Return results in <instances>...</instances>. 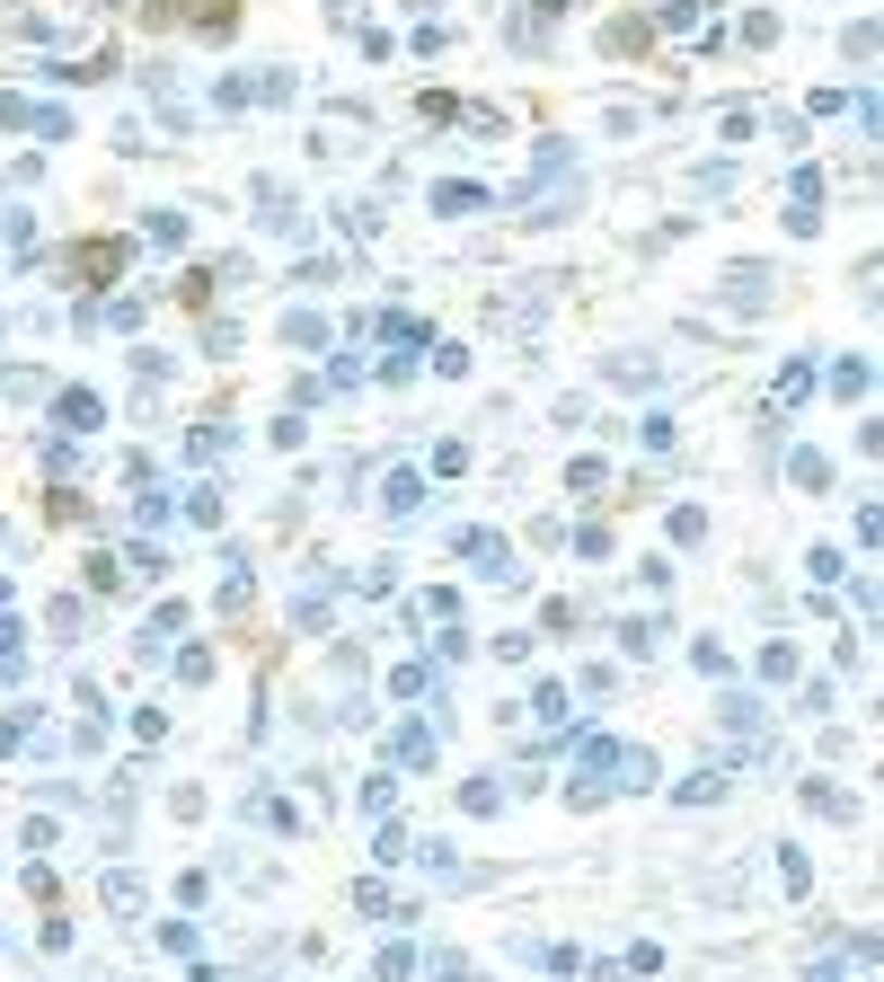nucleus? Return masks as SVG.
I'll list each match as a JSON object with an SVG mask.
<instances>
[{"label": "nucleus", "instance_id": "24", "mask_svg": "<svg viewBox=\"0 0 884 982\" xmlns=\"http://www.w3.org/2000/svg\"><path fill=\"white\" fill-rule=\"evenodd\" d=\"M601 45H610V53H637V45H646V18H620V27L601 36Z\"/></svg>", "mask_w": 884, "mask_h": 982}, {"label": "nucleus", "instance_id": "21", "mask_svg": "<svg viewBox=\"0 0 884 982\" xmlns=\"http://www.w3.org/2000/svg\"><path fill=\"white\" fill-rule=\"evenodd\" d=\"M655 27H672V36H690V27H699V10H690V0H663V10H655Z\"/></svg>", "mask_w": 884, "mask_h": 982}, {"label": "nucleus", "instance_id": "17", "mask_svg": "<svg viewBox=\"0 0 884 982\" xmlns=\"http://www.w3.org/2000/svg\"><path fill=\"white\" fill-rule=\"evenodd\" d=\"M186 451H195V461H222V451H231V425H195Z\"/></svg>", "mask_w": 884, "mask_h": 982}, {"label": "nucleus", "instance_id": "19", "mask_svg": "<svg viewBox=\"0 0 884 982\" xmlns=\"http://www.w3.org/2000/svg\"><path fill=\"white\" fill-rule=\"evenodd\" d=\"M761 673H770V682H787V673H796V646H787V637H770V646H761Z\"/></svg>", "mask_w": 884, "mask_h": 982}, {"label": "nucleus", "instance_id": "4", "mask_svg": "<svg viewBox=\"0 0 884 982\" xmlns=\"http://www.w3.org/2000/svg\"><path fill=\"white\" fill-rule=\"evenodd\" d=\"M717 301H725V310H734V319H752V310H761V301H770V266H734V275H725V293H717Z\"/></svg>", "mask_w": 884, "mask_h": 982}, {"label": "nucleus", "instance_id": "23", "mask_svg": "<svg viewBox=\"0 0 884 982\" xmlns=\"http://www.w3.org/2000/svg\"><path fill=\"white\" fill-rule=\"evenodd\" d=\"M717 797H725V779H717V770H699L690 788H682V806H717Z\"/></svg>", "mask_w": 884, "mask_h": 982}, {"label": "nucleus", "instance_id": "28", "mask_svg": "<svg viewBox=\"0 0 884 982\" xmlns=\"http://www.w3.org/2000/svg\"><path fill=\"white\" fill-rule=\"evenodd\" d=\"M549 10H575V0H549Z\"/></svg>", "mask_w": 884, "mask_h": 982}, {"label": "nucleus", "instance_id": "18", "mask_svg": "<svg viewBox=\"0 0 884 982\" xmlns=\"http://www.w3.org/2000/svg\"><path fill=\"white\" fill-rule=\"evenodd\" d=\"M460 806H469V815H496V806H505V788H496V779H469V788H460Z\"/></svg>", "mask_w": 884, "mask_h": 982}, {"label": "nucleus", "instance_id": "6", "mask_svg": "<svg viewBox=\"0 0 884 982\" xmlns=\"http://www.w3.org/2000/svg\"><path fill=\"white\" fill-rule=\"evenodd\" d=\"M115 266H124V248H115V239H89V248L72 257V275H80V284H107Z\"/></svg>", "mask_w": 884, "mask_h": 982}, {"label": "nucleus", "instance_id": "2", "mask_svg": "<svg viewBox=\"0 0 884 982\" xmlns=\"http://www.w3.org/2000/svg\"><path fill=\"white\" fill-rule=\"evenodd\" d=\"M460 558L478 567V575H496V584H522V567H513V540H505V532H460Z\"/></svg>", "mask_w": 884, "mask_h": 982}, {"label": "nucleus", "instance_id": "20", "mask_svg": "<svg viewBox=\"0 0 884 982\" xmlns=\"http://www.w3.org/2000/svg\"><path fill=\"white\" fill-rule=\"evenodd\" d=\"M372 973H381V982H407V973H416V947H381Z\"/></svg>", "mask_w": 884, "mask_h": 982}, {"label": "nucleus", "instance_id": "11", "mask_svg": "<svg viewBox=\"0 0 884 982\" xmlns=\"http://www.w3.org/2000/svg\"><path fill=\"white\" fill-rule=\"evenodd\" d=\"M186 18H195L203 36H231V27H239V0H195V10H186Z\"/></svg>", "mask_w": 884, "mask_h": 982}, {"label": "nucleus", "instance_id": "9", "mask_svg": "<svg viewBox=\"0 0 884 982\" xmlns=\"http://www.w3.org/2000/svg\"><path fill=\"white\" fill-rule=\"evenodd\" d=\"M487 204H496L487 186H460V177H451V186H434V213H487Z\"/></svg>", "mask_w": 884, "mask_h": 982}, {"label": "nucleus", "instance_id": "15", "mask_svg": "<svg viewBox=\"0 0 884 982\" xmlns=\"http://www.w3.org/2000/svg\"><path fill=\"white\" fill-rule=\"evenodd\" d=\"M336 222H346V239H372V231H381V204H354V195H346V204H336Z\"/></svg>", "mask_w": 884, "mask_h": 982}, {"label": "nucleus", "instance_id": "26", "mask_svg": "<svg viewBox=\"0 0 884 982\" xmlns=\"http://www.w3.org/2000/svg\"><path fill=\"white\" fill-rule=\"evenodd\" d=\"M655 637H663L655 620H628V629H620V646H628V655H655Z\"/></svg>", "mask_w": 884, "mask_h": 982}, {"label": "nucleus", "instance_id": "10", "mask_svg": "<svg viewBox=\"0 0 884 982\" xmlns=\"http://www.w3.org/2000/svg\"><path fill=\"white\" fill-rule=\"evenodd\" d=\"M177 629H186V611H177V602H169V611H151V629H142V637H133V655H160V646H169Z\"/></svg>", "mask_w": 884, "mask_h": 982}, {"label": "nucleus", "instance_id": "1", "mask_svg": "<svg viewBox=\"0 0 884 982\" xmlns=\"http://www.w3.org/2000/svg\"><path fill=\"white\" fill-rule=\"evenodd\" d=\"M558 284H566V275H531L522 293H505V301H487V319H496V327H531L539 310H549V301H558Z\"/></svg>", "mask_w": 884, "mask_h": 982}, {"label": "nucleus", "instance_id": "22", "mask_svg": "<svg viewBox=\"0 0 884 982\" xmlns=\"http://www.w3.org/2000/svg\"><path fill=\"white\" fill-rule=\"evenodd\" d=\"M389 691H398V699H416V691H434V673H425V664H398V673H389Z\"/></svg>", "mask_w": 884, "mask_h": 982}, {"label": "nucleus", "instance_id": "13", "mask_svg": "<svg viewBox=\"0 0 884 982\" xmlns=\"http://www.w3.org/2000/svg\"><path fill=\"white\" fill-rule=\"evenodd\" d=\"M398 761H407V770H434V735H425V726H398Z\"/></svg>", "mask_w": 884, "mask_h": 982}, {"label": "nucleus", "instance_id": "14", "mask_svg": "<svg viewBox=\"0 0 884 982\" xmlns=\"http://www.w3.org/2000/svg\"><path fill=\"white\" fill-rule=\"evenodd\" d=\"M107 911H142V877H133V868L107 877Z\"/></svg>", "mask_w": 884, "mask_h": 982}, {"label": "nucleus", "instance_id": "8", "mask_svg": "<svg viewBox=\"0 0 884 982\" xmlns=\"http://www.w3.org/2000/svg\"><path fill=\"white\" fill-rule=\"evenodd\" d=\"M53 417L72 425V434H89V425H98L107 408H98V389H62V399H53Z\"/></svg>", "mask_w": 884, "mask_h": 982}, {"label": "nucleus", "instance_id": "25", "mask_svg": "<svg viewBox=\"0 0 884 982\" xmlns=\"http://www.w3.org/2000/svg\"><path fill=\"white\" fill-rule=\"evenodd\" d=\"M832 389H841V399H858V389H867V363L849 355V363H832Z\"/></svg>", "mask_w": 884, "mask_h": 982}, {"label": "nucleus", "instance_id": "27", "mask_svg": "<svg viewBox=\"0 0 884 982\" xmlns=\"http://www.w3.org/2000/svg\"><path fill=\"white\" fill-rule=\"evenodd\" d=\"M425 982H478V973H469L460 956H434V965H425Z\"/></svg>", "mask_w": 884, "mask_h": 982}, {"label": "nucleus", "instance_id": "3", "mask_svg": "<svg viewBox=\"0 0 884 982\" xmlns=\"http://www.w3.org/2000/svg\"><path fill=\"white\" fill-rule=\"evenodd\" d=\"M0 124L45 134V142H72V115H62V107H36V98H0Z\"/></svg>", "mask_w": 884, "mask_h": 982}, {"label": "nucleus", "instance_id": "12", "mask_svg": "<svg viewBox=\"0 0 884 982\" xmlns=\"http://www.w3.org/2000/svg\"><path fill=\"white\" fill-rule=\"evenodd\" d=\"M284 346H301V355H310V346H327V319H310V310H292V319H284Z\"/></svg>", "mask_w": 884, "mask_h": 982}, {"label": "nucleus", "instance_id": "5", "mask_svg": "<svg viewBox=\"0 0 884 982\" xmlns=\"http://www.w3.org/2000/svg\"><path fill=\"white\" fill-rule=\"evenodd\" d=\"M805 806L823 815V823H849V815H858V797H849V788H832V779H805Z\"/></svg>", "mask_w": 884, "mask_h": 982}, {"label": "nucleus", "instance_id": "16", "mask_svg": "<svg viewBox=\"0 0 884 982\" xmlns=\"http://www.w3.org/2000/svg\"><path fill=\"white\" fill-rule=\"evenodd\" d=\"M45 620H53V637H80V629H89V602H72V594H62Z\"/></svg>", "mask_w": 884, "mask_h": 982}, {"label": "nucleus", "instance_id": "7", "mask_svg": "<svg viewBox=\"0 0 884 982\" xmlns=\"http://www.w3.org/2000/svg\"><path fill=\"white\" fill-rule=\"evenodd\" d=\"M381 505H389L398 522H416V513H425V478H416V470H389V496H381Z\"/></svg>", "mask_w": 884, "mask_h": 982}]
</instances>
